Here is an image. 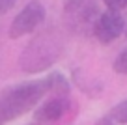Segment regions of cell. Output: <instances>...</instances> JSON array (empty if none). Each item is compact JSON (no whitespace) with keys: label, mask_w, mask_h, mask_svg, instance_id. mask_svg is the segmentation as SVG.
<instances>
[{"label":"cell","mask_w":127,"mask_h":125,"mask_svg":"<svg viewBox=\"0 0 127 125\" xmlns=\"http://www.w3.org/2000/svg\"><path fill=\"white\" fill-rule=\"evenodd\" d=\"M45 95H49L47 78L15 84L0 92V125L30 112Z\"/></svg>","instance_id":"cell-2"},{"label":"cell","mask_w":127,"mask_h":125,"mask_svg":"<svg viewBox=\"0 0 127 125\" xmlns=\"http://www.w3.org/2000/svg\"><path fill=\"white\" fill-rule=\"evenodd\" d=\"M43 21H45V6L39 0H32L15 15V19L9 24L8 34L11 39H19L23 35L32 34Z\"/></svg>","instance_id":"cell-4"},{"label":"cell","mask_w":127,"mask_h":125,"mask_svg":"<svg viewBox=\"0 0 127 125\" xmlns=\"http://www.w3.org/2000/svg\"><path fill=\"white\" fill-rule=\"evenodd\" d=\"M123 34L127 35V21H125V28H123Z\"/></svg>","instance_id":"cell-13"},{"label":"cell","mask_w":127,"mask_h":125,"mask_svg":"<svg viewBox=\"0 0 127 125\" xmlns=\"http://www.w3.org/2000/svg\"><path fill=\"white\" fill-rule=\"evenodd\" d=\"M67 108H69L67 97L54 95V97H51L47 103H43L36 110V121L37 123H54L67 112Z\"/></svg>","instance_id":"cell-6"},{"label":"cell","mask_w":127,"mask_h":125,"mask_svg":"<svg viewBox=\"0 0 127 125\" xmlns=\"http://www.w3.org/2000/svg\"><path fill=\"white\" fill-rule=\"evenodd\" d=\"M47 86H49V95H58V97H67L69 94V80L64 77L62 73L54 71V73L47 75Z\"/></svg>","instance_id":"cell-7"},{"label":"cell","mask_w":127,"mask_h":125,"mask_svg":"<svg viewBox=\"0 0 127 125\" xmlns=\"http://www.w3.org/2000/svg\"><path fill=\"white\" fill-rule=\"evenodd\" d=\"M97 17V0H65L64 4V23L75 34H92Z\"/></svg>","instance_id":"cell-3"},{"label":"cell","mask_w":127,"mask_h":125,"mask_svg":"<svg viewBox=\"0 0 127 125\" xmlns=\"http://www.w3.org/2000/svg\"><path fill=\"white\" fill-rule=\"evenodd\" d=\"M112 69H114L118 75H127V47L116 56L114 63H112Z\"/></svg>","instance_id":"cell-9"},{"label":"cell","mask_w":127,"mask_h":125,"mask_svg":"<svg viewBox=\"0 0 127 125\" xmlns=\"http://www.w3.org/2000/svg\"><path fill=\"white\" fill-rule=\"evenodd\" d=\"M64 52V45L60 34L54 28H45L28 41L19 58V65L24 73L34 75L52 67L60 60Z\"/></svg>","instance_id":"cell-1"},{"label":"cell","mask_w":127,"mask_h":125,"mask_svg":"<svg viewBox=\"0 0 127 125\" xmlns=\"http://www.w3.org/2000/svg\"><path fill=\"white\" fill-rule=\"evenodd\" d=\"M17 0H0V13H8L15 6Z\"/></svg>","instance_id":"cell-11"},{"label":"cell","mask_w":127,"mask_h":125,"mask_svg":"<svg viewBox=\"0 0 127 125\" xmlns=\"http://www.w3.org/2000/svg\"><path fill=\"white\" fill-rule=\"evenodd\" d=\"M123 28H125V19L122 13L118 11H103L99 13L97 21L94 23L92 28V35H94L101 45H110L114 43L118 37L123 35Z\"/></svg>","instance_id":"cell-5"},{"label":"cell","mask_w":127,"mask_h":125,"mask_svg":"<svg viewBox=\"0 0 127 125\" xmlns=\"http://www.w3.org/2000/svg\"><path fill=\"white\" fill-rule=\"evenodd\" d=\"M114 123H122V125H127V99L120 101L118 105H114L110 108V114H108Z\"/></svg>","instance_id":"cell-8"},{"label":"cell","mask_w":127,"mask_h":125,"mask_svg":"<svg viewBox=\"0 0 127 125\" xmlns=\"http://www.w3.org/2000/svg\"><path fill=\"white\" fill-rule=\"evenodd\" d=\"M95 125H114V121H112V120H110L108 116H105V118H101V120L97 121Z\"/></svg>","instance_id":"cell-12"},{"label":"cell","mask_w":127,"mask_h":125,"mask_svg":"<svg viewBox=\"0 0 127 125\" xmlns=\"http://www.w3.org/2000/svg\"><path fill=\"white\" fill-rule=\"evenodd\" d=\"M103 4L107 6L108 11H122L123 8H127V0H103Z\"/></svg>","instance_id":"cell-10"}]
</instances>
